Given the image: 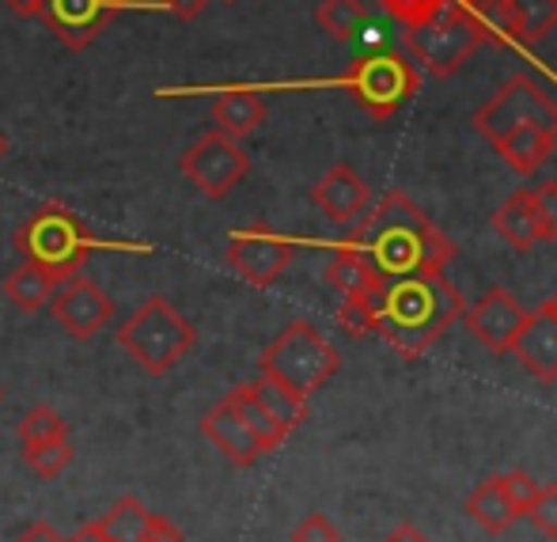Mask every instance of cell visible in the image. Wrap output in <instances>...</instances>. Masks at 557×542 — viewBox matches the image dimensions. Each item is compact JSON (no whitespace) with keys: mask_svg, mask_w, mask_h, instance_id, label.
I'll return each instance as SVG.
<instances>
[{"mask_svg":"<svg viewBox=\"0 0 557 542\" xmlns=\"http://www.w3.org/2000/svg\"><path fill=\"white\" fill-rule=\"evenodd\" d=\"M345 243L364 255L383 285L413 273H444L455 258V243L403 190H387L375 206H368Z\"/></svg>","mask_w":557,"mask_h":542,"instance_id":"1","label":"cell"},{"mask_svg":"<svg viewBox=\"0 0 557 542\" xmlns=\"http://www.w3.org/2000/svg\"><path fill=\"white\" fill-rule=\"evenodd\" d=\"M467 311L462 293L444 273H413L380 285L375 293V334L413 360L451 330Z\"/></svg>","mask_w":557,"mask_h":542,"instance_id":"2","label":"cell"},{"mask_svg":"<svg viewBox=\"0 0 557 542\" xmlns=\"http://www.w3.org/2000/svg\"><path fill=\"white\" fill-rule=\"evenodd\" d=\"M15 250L23 255V262L46 270L53 281H69L84 270V262L91 258V250H140L145 255L148 247H137V243H103L96 239L88 224L73 213L61 201H42L15 232Z\"/></svg>","mask_w":557,"mask_h":542,"instance_id":"3","label":"cell"},{"mask_svg":"<svg viewBox=\"0 0 557 542\" xmlns=\"http://www.w3.org/2000/svg\"><path fill=\"white\" fill-rule=\"evenodd\" d=\"M337 368H342V353L308 319L288 323L258 357V372L285 383L300 398H311L323 383H331Z\"/></svg>","mask_w":557,"mask_h":542,"instance_id":"4","label":"cell"},{"mask_svg":"<svg viewBox=\"0 0 557 542\" xmlns=\"http://www.w3.org/2000/svg\"><path fill=\"white\" fill-rule=\"evenodd\" d=\"M117 345L148 375H168L198 345V327L186 316H178L168 296H148L117 330Z\"/></svg>","mask_w":557,"mask_h":542,"instance_id":"5","label":"cell"},{"mask_svg":"<svg viewBox=\"0 0 557 542\" xmlns=\"http://www.w3.org/2000/svg\"><path fill=\"white\" fill-rule=\"evenodd\" d=\"M478 46H482V30H478V23L470 20V12L459 0L403 27V53L421 73L436 76V81H447V76L459 73L474 58Z\"/></svg>","mask_w":557,"mask_h":542,"instance_id":"6","label":"cell"},{"mask_svg":"<svg viewBox=\"0 0 557 542\" xmlns=\"http://www.w3.org/2000/svg\"><path fill=\"white\" fill-rule=\"evenodd\" d=\"M337 88L349 91V99H357L372 118L387 122V118H395L398 110L418 96L421 73L406 53L372 50L345 65V73L337 76Z\"/></svg>","mask_w":557,"mask_h":542,"instance_id":"7","label":"cell"},{"mask_svg":"<svg viewBox=\"0 0 557 542\" xmlns=\"http://www.w3.org/2000/svg\"><path fill=\"white\" fill-rule=\"evenodd\" d=\"M296 243L288 235H281L277 227H270L265 220H255L247 227H235L227 235L224 262L239 281H247L250 288H270L281 281V273L293 266Z\"/></svg>","mask_w":557,"mask_h":542,"instance_id":"8","label":"cell"},{"mask_svg":"<svg viewBox=\"0 0 557 542\" xmlns=\"http://www.w3.org/2000/svg\"><path fill=\"white\" fill-rule=\"evenodd\" d=\"M470 125H474L485 140L500 137V133L516 130V125H539V130H550L557 137V103L531 81V76H508V81L493 91L490 103L474 110Z\"/></svg>","mask_w":557,"mask_h":542,"instance_id":"9","label":"cell"},{"mask_svg":"<svg viewBox=\"0 0 557 542\" xmlns=\"http://www.w3.org/2000/svg\"><path fill=\"white\" fill-rule=\"evenodd\" d=\"M178 171H183L206 198L221 201L250 175V156L235 137H227L221 130H209L178 156Z\"/></svg>","mask_w":557,"mask_h":542,"instance_id":"10","label":"cell"},{"mask_svg":"<svg viewBox=\"0 0 557 542\" xmlns=\"http://www.w3.org/2000/svg\"><path fill=\"white\" fill-rule=\"evenodd\" d=\"M129 8L152 12V0H42L38 20L53 30V38L65 50L81 53Z\"/></svg>","mask_w":557,"mask_h":542,"instance_id":"11","label":"cell"},{"mask_svg":"<svg viewBox=\"0 0 557 542\" xmlns=\"http://www.w3.org/2000/svg\"><path fill=\"white\" fill-rule=\"evenodd\" d=\"M50 311H53V323L65 330L69 337L88 342V337L107 330V323L114 319V300L91 278L76 273V278L61 281V285L53 288Z\"/></svg>","mask_w":557,"mask_h":542,"instance_id":"12","label":"cell"},{"mask_svg":"<svg viewBox=\"0 0 557 542\" xmlns=\"http://www.w3.org/2000/svg\"><path fill=\"white\" fill-rule=\"evenodd\" d=\"M523 323H528V308H523L520 296L508 293L505 285L490 288V293L478 296V300L462 311V327H467V334H474L478 342H482L490 353H497V357L512 353Z\"/></svg>","mask_w":557,"mask_h":542,"instance_id":"13","label":"cell"},{"mask_svg":"<svg viewBox=\"0 0 557 542\" xmlns=\"http://www.w3.org/2000/svg\"><path fill=\"white\" fill-rule=\"evenodd\" d=\"M512 353L523 365V372L535 375L539 383L557 380V293L539 304L535 311H528V323L516 337Z\"/></svg>","mask_w":557,"mask_h":542,"instance_id":"14","label":"cell"},{"mask_svg":"<svg viewBox=\"0 0 557 542\" xmlns=\"http://www.w3.org/2000/svg\"><path fill=\"white\" fill-rule=\"evenodd\" d=\"M311 206L319 209L331 224H357L372 206V190L368 183L349 168V163H334L315 186H311Z\"/></svg>","mask_w":557,"mask_h":542,"instance_id":"15","label":"cell"},{"mask_svg":"<svg viewBox=\"0 0 557 542\" xmlns=\"http://www.w3.org/2000/svg\"><path fill=\"white\" fill-rule=\"evenodd\" d=\"M201 433L213 440L216 452H221L232 467H255V463L265 455L262 444H258L255 433L243 426V418L235 414V406L227 403V398H221V403L201 418Z\"/></svg>","mask_w":557,"mask_h":542,"instance_id":"16","label":"cell"},{"mask_svg":"<svg viewBox=\"0 0 557 542\" xmlns=\"http://www.w3.org/2000/svg\"><path fill=\"white\" fill-rule=\"evenodd\" d=\"M493 232H497L512 250H531V247H539V243H546L543 220H539L535 198H531V186L512 190L497 209H493Z\"/></svg>","mask_w":557,"mask_h":542,"instance_id":"17","label":"cell"},{"mask_svg":"<svg viewBox=\"0 0 557 542\" xmlns=\"http://www.w3.org/2000/svg\"><path fill=\"white\" fill-rule=\"evenodd\" d=\"M497 148V156L516 171V175H535L557 152V137L550 130H539V125H516V130L500 133L490 140Z\"/></svg>","mask_w":557,"mask_h":542,"instance_id":"18","label":"cell"},{"mask_svg":"<svg viewBox=\"0 0 557 542\" xmlns=\"http://www.w3.org/2000/svg\"><path fill=\"white\" fill-rule=\"evenodd\" d=\"M265 114H270V110H265V99L258 96V88H239V84H235V88H221V96L209 107L213 130H221L235 140L250 137V133L265 122Z\"/></svg>","mask_w":557,"mask_h":542,"instance_id":"19","label":"cell"},{"mask_svg":"<svg viewBox=\"0 0 557 542\" xmlns=\"http://www.w3.org/2000/svg\"><path fill=\"white\" fill-rule=\"evenodd\" d=\"M467 516L482 531H490V535H505V531L512 528L516 520H520V513H516L512 497H508V490H505V475L482 478V482L470 490Z\"/></svg>","mask_w":557,"mask_h":542,"instance_id":"20","label":"cell"},{"mask_svg":"<svg viewBox=\"0 0 557 542\" xmlns=\"http://www.w3.org/2000/svg\"><path fill=\"white\" fill-rule=\"evenodd\" d=\"M224 398L235 406V414L243 418V426H247L250 433H255V440L262 444V452H277V447L285 444L288 436H293L285 426H281L277 418H273L270 410H265L262 403H258L255 391H250V383H239V387H232Z\"/></svg>","mask_w":557,"mask_h":542,"instance_id":"21","label":"cell"},{"mask_svg":"<svg viewBox=\"0 0 557 542\" xmlns=\"http://www.w3.org/2000/svg\"><path fill=\"white\" fill-rule=\"evenodd\" d=\"M326 281H331L342 296H364V293H372V288L383 285V281L372 273V266L364 262V255H360V250H352L345 239L331 250V262H326Z\"/></svg>","mask_w":557,"mask_h":542,"instance_id":"22","label":"cell"},{"mask_svg":"<svg viewBox=\"0 0 557 542\" xmlns=\"http://www.w3.org/2000/svg\"><path fill=\"white\" fill-rule=\"evenodd\" d=\"M53 288H58V281L30 262H23L20 270L4 278V296L23 311V316H35L38 308H46L50 296H53Z\"/></svg>","mask_w":557,"mask_h":542,"instance_id":"23","label":"cell"},{"mask_svg":"<svg viewBox=\"0 0 557 542\" xmlns=\"http://www.w3.org/2000/svg\"><path fill=\"white\" fill-rule=\"evenodd\" d=\"M250 391H255V398L265 406V410L273 414V418L281 421V426L293 433V429H300L304 421H308V398H300L296 391H288L285 383L270 380V375H258L255 383H250Z\"/></svg>","mask_w":557,"mask_h":542,"instance_id":"24","label":"cell"},{"mask_svg":"<svg viewBox=\"0 0 557 542\" xmlns=\"http://www.w3.org/2000/svg\"><path fill=\"white\" fill-rule=\"evenodd\" d=\"M462 8L470 12V20L482 30V42L512 46L520 50V38H516V20L508 0H462Z\"/></svg>","mask_w":557,"mask_h":542,"instance_id":"25","label":"cell"},{"mask_svg":"<svg viewBox=\"0 0 557 542\" xmlns=\"http://www.w3.org/2000/svg\"><path fill=\"white\" fill-rule=\"evenodd\" d=\"M508 8H512L520 50L539 46L557 27V0H508Z\"/></svg>","mask_w":557,"mask_h":542,"instance_id":"26","label":"cell"},{"mask_svg":"<svg viewBox=\"0 0 557 542\" xmlns=\"http://www.w3.org/2000/svg\"><path fill=\"white\" fill-rule=\"evenodd\" d=\"M368 8L364 0H319L315 23L323 35H331L334 42H352L357 30L364 27Z\"/></svg>","mask_w":557,"mask_h":542,"instance_id":"27","label":"cell"},{"mask_svg":"<svg viewBox=\"0 0 557 542\" xmlns=\"http://www.w3.org/2000/svg\"><path fill=\"white\" fill-rule=\"evenodd\" d=\"M148 508L137 497H122L111 505V513L99 516V528H103L107 542H140L145 539Z\"/></svg>","mask_w":557,"mask_h":542,"instance_id":"28","label":"cell"},{"mask_svg":"<svg viewBox=\"0 0 557 542\" xmlns=\"http://www.w3.org/2000/svg\"><path fill=\"white\" fill-rule=\"evenodd\" d=\"M20 440H23V447L50 444V440H69V426H65V418L53 410V406H35V410L23 414Z\"/></svg>","mask_w":557,"mask_h":542,"instance_id":"29","label":"cell"},{"mask_svg":"<svg viewBox=\"0 0 557 542\" xmlns=\"http://www.w3.org/2000/svg\"><path fill=\"white\" fill-rule=\"evenodd\" d=\"M375 293H380V288H372V293H364V296H342L337 327H342L345 334H352V337L375 334Z\"/></svg>","mask_w":557,"mask_h":542,"instance_id":"30","label":"cell"},{"mask_svg":"<svg viewBox=\"0 0 557 542\" xmlns=\"http://www.w3.org/2000/svg\"><path fill=\"white\" fill-rule=\"evenodd\" d=\"M23 455H27V467L35 470L38 478L53 482V478L73 463V444H69V440H50V444L23 447Z\"/></svg>","mask_w":557,"mask_h":542,"instance_id":"31","label":"cell"},{"mask_svg":"<svg viewBox=\"0 0 557 542\" xmlns=\"http://www.w3.org/2000/svg\"><path fill=\"white\" fill-rule=\"evenodd\" d=\"M523 516L535 523L539 535L557 539V485H539V497L531 501V508Z\"/></svg>","mask_w":557,"mask_h":542,"instance_id":"32","label":"cell"},{"mask_svg":"<svg viewBox=\"0 0 557 542\" xmlns=\"http://www.w3.org/2000/svg\"><path fill=\"white\" fill-rule=\"evenodd\" d=\"M375 4H380L387 15H395V20L406 27V23H418V20H425V15L441 12V8L451 4V0H375Z\"/></svg>","mask_w":557,"mask_h":542,"instance_id":"33","label":"cell"},{"mask_svg":"<svg viewBox=\"0 0 557 542\" xmlns=\"http://www.w3.org/2000/svg\"><path fill=\"white\" fill-rule=\"evenodd\" d=\"M531 198H535L539 220H543L546 243H554L557 239V183L554 178H546V183L531 186Z\"/></svg>","mask_w":557,"mask_h":542,"instance_id":"34","label":"cell"},{"mask_svg":"<svg viewBox=\"0 0 557 542\" xmlns=\"http://www.w3.org/2000/svg\"><path fill=\"white\" fill-rule=\"evenodd\" d=\"M293 542H342V531L323 513H308L293 528Z\"/></svg>","mask_w":557,"mask_h":542,"instance_id":"35","label":"cell"},{"mask_svg":"<svg viewBox=\"0 0 557 542\" xmlns=\"http://www.w3.org/2000/svg\"><path fill=\"white\" fill-rule=\"evenodd\" d=\"M505 490H508V497H512V505H516V513H528L531 508V501L539 497V482L528 475V470H508L505 475Z\"/></svg>","mask_w":557,"mask_h":542,"instance_id":"36","label":"cell"},{"mask_svg":"<svg viewBox=\"0 0 557 542\" xmlns=\"http://www.w3.org/2000/svg\"><path fill=\"white\" fill-rule=\"evenodd\" d=\"M160 8V12H171L175 20H183V23H190V20H198L201 12L209 8V0H152V12Z\"/></svg>","mask_w":557,"mask_h":542,"instance_id":"37","label":"cell"},{"mask_svg":"<svg viewBox=\"0 0 557 542\" xmlns=\"http://www.w3.org/2000/svg\"><path fill=\"white\" fill-rule=\"evenodd\" d=\"M140 542H183V531L168 520V516H156L148 513V523H145V539Z\"/></svg>","mask_w":557,"mask_h":542,"instance_id":"38","label":"cell"},{"mask_svg":"<svg viewBox=\"0 0 557 542\" xmlns=\"http://www.w3.org/2000/svg\"><path fill=\"white\" fill-rule=\"evenodd\" d=\"M4 8L15 15V20H38V12H42V0H4Z\"/></svg>","mask_w":557,"mask_h":542,"instance_id":"39","label":"cell"},{"mask_svg":"<svg viewBox=\"0 0 557 542\" xmlns=\"http://www.w3.org/2000/svg\"><path fill=\"white\" fill-rule=\"evenodd\" d=\"M15 542H65V539H61L58 531L50 528V523H30V528L23 531V535L15 539Z\"/></svg>","mask_w":557,"mask_h":542,"instance_id":"40","label":"cell"},{"mask_svg":"<svg viewBox=\"0 0 557 542\" xmlns=\"http://www.w3.org/2000/svg\"><path fill=\"white\" fill-rule=\"evenodd\" d=\"M383 542H433V539H429L421 528H413V523H398V528L391 531V535L383 539Z\"/></svg>","mask_w":557,"mask_h":542,"instance_id":"41","label":"cell"},{"mask_svg":"<svg viewBox=\"0 0 557 542\" xmlns=\"http://www.w3.org/2000/svg\"><path fill=\"white\" fill-rule=\"evenodd\" d=\"M65 542H107V535H103V528H99V520H96V523H84V528H76Z\"/></svg>","mask_w":557,"mask_h":542,"instance_id":"42","label":"cell"},{"mask_svg":"<svg viewBox=\"0 0 557 542\" xmlns=\"http://www.w3.org/2000/svg\"><path fill=\"white\" fill-rule=\"evenodd\" d=\"M4 152H8V137L0 133V160H4Z\"/></svg>","mask_w":557,"mask_h":542,"instance_id":"43","label":"cell"},{"mask_svg":"<svg viewBox=\"0 0 557 542\" xmlns=\"http://www.w3.org/2000/svg\"><path fill=\"white\" fill-rule=\"evenodd\" d=\"M221 4H239V0H221Z\"/></svg>","mask_w":557,"mask_h":542,"instance_id":"44","label":"cell"},{"mask_svg":"<svg viewBox=\"0 0 557 542\" xmlns=\"http://www.w3.org/2000/svg\"><path fill=\"white\" fill-rule=\"evenodd\" d=\"M459 4H462V0H459Z\"/></svg>","mask_w":557,"mask_h":542,"instance_id":"45","label":"cell"}]
</instances>
